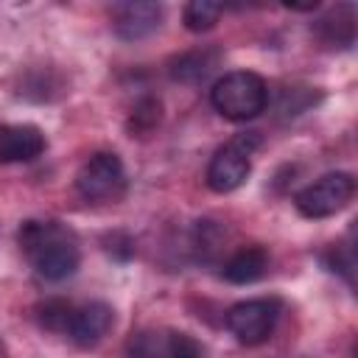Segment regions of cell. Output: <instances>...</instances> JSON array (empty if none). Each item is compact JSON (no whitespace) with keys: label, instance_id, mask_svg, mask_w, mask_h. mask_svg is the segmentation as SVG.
I'll use <instances>...</instances> for the list:
<instances>
[{"label":"cell","instance_id":"6da1fadb","mask_svg":"<svg viewBox=\"0 0 358 358\" xmlns=\"http://www.w3.org/2000/svg\"><path fill=\"white\" fill-rule=\"evenodd\" d=\"M17 243L34 271L48 282H62L81 266L78 238L62 221H25L17 232Z\"/></svg>","mask_w":358,"mask_h":358},{"label":"cell","instance_id":"7a4b0ae2","mask_svg":"<svg viewBox=\"0 0 358 358\" xmlns=\"http://www.w3.org/2000/svg\"><path fill=\"white\" fill-rule=\"evenodd\" d=\"M210 103L221 117L246 123V120H255L260 112H266L268 87H266L263 76H257L252 70H232V73H224L213 84Z\"/></svg>","mask_w":358,"mask_h":358},{"label":"cell","instance_id":"3957f363","mask_svg":"<svg viewBox=\"0 0 358 358\" xmlns=\"http://www.w3.org/2000/svg\"><path fill=\"white\" fill-rule=\"evenodd\" d=\"M257 131H246L241 137H235L232 143L221 145L210 165H207V187L213 193H232L238 190L249 173H252V151L257 148Z\"/></svg>","mask_w":358,"mask_h":358},{"label":"cell","instance_id":"277c9868","mask_svg":"<svg viewBox=\"0 0 358 358\" xmlns=\"http://www.w3.org/2000/svg\"><path fill=\"white\" fill-rule=\"evenodd\" d=\"M280 313H282V302L277 296L243 299L227 310V327L241 344L257 347L271 338V333L280 322Z\"/></svg>","mask_w":358,"mask_h":358},{"label":"cell","instance_id":"5b68a950","mask_svg":"<svg viewBox=\"0 0 358 358\" xmlns=\"http://www.w3.org/2000/svg\"><path fill=\"white\" fill-rule=\"evenodd\" d=\"M355 196V179L347 171H333L310 182L294 196V204L299 215L305 218H330L338 210H344Z\"/></svg>","mask_w":358,"mask_h":358},{"label":"cell","instance_id":"8992f818","mask_svg":"<svg viewBox=\"0 0 358 358\" xmlns=\"http://www.w3.org/2000/svg\"><path fill=\"white\" fill-rule=\"evenodd\" d=\"M126 187V168L117 154L98 151L76 173V190L87 201H112Z\"/></svg>","mask_w":358,"mask_h":358},{"label":"cell","instance_id":"52a82bcc","mask_svg":"<svg viewBox=\"0 0 358 358\" xmlns=\"http://www.w3.org/2000/svg\"><path fill=\"white\" fill-rule=\"evenodd\" d=\"M115 324V310L109 302L103 299H92L81 308L73 310V319H70V327H67V336L73 338V344H78L81 350H90L95 344H101L109 330Z\"/></svg>","mask_w":358,"mask_h":358},{"label":"cell","instance_id":"ba28073f","mask_svg":"<svg viewBox=\"0 0 358 358\" xmlns=\"http://www.w3.org/2000/svg\"><path fill=\"white\" fill-rule=\"evenodd\" d=\"M162 22V6L148 3V0H134V3H117L112 8V25L115 34L126 42H137L151 36Z\"/></svg>","mask_w":358,"mask_h":358},{"label":"cell","instance_id":"9c48e42d","mask_svg":"<svg viewBox=\"0 0 358 358\" xmlns=\"http://www.w3.org/2000/svg\"><path fill=\"white\" fill-rule=\"evenodd\" d=\"M48 140L34 123H6L0 126V165L31 162L42 157Z\"/></svg>","mask_w":358,"mask_h":358},{"label":"cell","instance_id":"30bf717a","mask_svg":"<svg viewBox=\"0 0 358 358\" xmlns=\"http://www.w3.org/2000/svg\"><path fill=\"white\" fill-rule=\"evenodd\" d=\"M268 249L252 243V246H241L221 268V277L232 285H249V282H257L266 271H268Z\"/></svg>","mask_w":358,"mask_h":358},{"label":"cell","instance_id":"8fae6325","mask_svg":"<svg viewBox=\"0 0 358 358\" xmlns=\"http://www.w3.org/2000/svg\"><path fill=\"white\" fill-rule=\"evenodd\" d=\"M218 59H221V53L215 48L187 50V53H182V56H176L171 62V78L173 81H185V84H199L218 67Z\"/></svg>","mask_w":358,"mask_h":358},{"label":"cell","instance_id":"7c38bea8","mask_svg":"<svg viewBox=\"0 0 358 358\" xmlns=\"http://www.w3.org/2000/svg\"><path fill=\"white\" fill-rule=\"evenodd\" d=\"M316 36L324 45H338V48H350L355 39V14L350 6H338L336 11H330L327 17H322L316 22Z\"/></svg>","mask_w":358,"mask_h":358},{"label":"cell","instance_id":"4fadbf2b","mask_svg":"<svg viewBox=\"0 0 358 358\" xmlns=\"http://www.w3.org/2000/svg\"><path fill=\"white\" fill-rule=\"evenodd\" d=\"M224 14V6L221 3H213V0H190L182 11V20H185V28L193 31V34H204L210 28H215V22L221 20Z\"/></svg>","mask_w":358,"mask_h":358},{"label":"cell","instance_id":"5bb4252c","mask_svg":"<svg viewBox=\"0 0 358 358\" xmlns=\"http://www.w3.org/2000/svg\"><path fill=\"white\" fill-rule=\"evenodd\" d=\"M73 310H76V305H73L70 299H64V296H50V299H45V302L36 308V319H39V324H42L45 330H50V333H67L70 319H73Z\"/></svg>","mask_w":358,"mask_h":358},{"label":"cell","instance_id":"9a60e30c","mask_svg":"<svg viewBox=\"0 0 358 358\" xmlns=\"http://www.w3.org/2000/svg\"><path fill=\"white\" fill-rule=\"evenodd\" d=\"M159 120H162V101L154 98V95H145V98H140L134 103L131 117H129V129L143 137V134L154 131L159 126Z\"/></svg>","mask_w":358,"mask_h":358},{"label":"cell","instance_id":"2e32d148","mask_svg":"<svg viewBox=\"0 0 358 358\" xmlns=\"http://www.w3.org/2000/svg\"><path fill=\"white\" fill-rule=\"evenodd\" d=\"M165 347H168V336L159 333H137L129 338L126 355L129 358H165Z\"/></svg>","mask_w":358,"mask_h":358},{"label":"cell","instance_id":"e0dca14e","mask_svg":"<svg viewBox=\"0 0 358 358\" xmlns=\"http://www.w3.org/2000/svg\"><path fill=\"white\" fill-rule=\"evenodd\" d=\"M165 358H201V344L187 333H168Z\"/></svg>","mask_w":358,"mask_h":358}]
</instances>
